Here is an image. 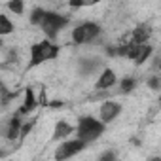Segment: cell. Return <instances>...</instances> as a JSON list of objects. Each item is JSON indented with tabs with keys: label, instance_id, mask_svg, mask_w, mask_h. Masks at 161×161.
<instances>
[{
	"label": "cell",
	"instance_id": "2",
	"mask_svg": "<svg viewBox=\"0 0 161 161\" xmlns=\"http://www.w3.org/2000/svg\"><path fill=\"white\" fill-rule=\"evenodd\" d=\"M59 55V46H55L51 40H40L31 47V66H38L46 61H51Z\"/></svg>",
	"mask_w": 161,
	"mask_h": 161
},
{
	"label": "cell",
	"instance_id": "15",
	"mask_svg": "<svg viewBox=\"0 0 161 161\" xmlns=\"http://www.w3.org/2000/svg\"><path fill=\"white\" fill-rule=\"evenodd\" d=\"M136 86V80L135 78H123L121 84H119V93H131Z\"/></svg>",
	"mask_w": 161,
	"mask_h": 161
},
{
	"label": "cell",
	"instance_id": "11",
	"mask_svg": "<svg viewBox=\"0 0 161 161\" xmlns=\"http://www.w3.org/2000/svg\"><path fill=\"white\" fill-rule=\"evenodd\" d=\"M21 131H23V121H21L19 114H15V116L10 119L8 127H6V138H8V140H15L17 136H21Z\"/></svg>",
	"mask_w": 161,
	"mask_h": 161
},
{
	"label": "cell",
	"instance_id": "18",
	"mask_svg": "<svg viewBox=\"0 0 161 161\" xmlns=\"http://www.w3.org/2000/svg\"><path fill=\"white\" fill-rule=\"evenodd\" d=\"M97 161H118V155H116L114 150H106L97 157Z\"/></svg>",
	"mask_w": 161,
	"mask_h": 161
},
{
	"label": "cell",
	"instance_id": "17",
	"mask_svg": "<svg viewBox=\"0 0 161 161\" xmlns=\"http://www.w3.org/2000/svg\"><path fill=\"white\" fill-rule=\"evenodd\" d=\"M6 6H8V10H10V12H14L15 15H21V14H23V10H25V4L21 2V0H12V2H8Z\"/></svg>",
	"mask_w": 161,
	"mask_h": 161
},
{
	"label": "cell",
	"instance_id": "1",
	"mask_svg": "<svg viewBox=\"0 0 161 161\" xmlns=\"http://www.w3.org/2000/svg\"><path fill=\"white\" fill-rule=\"evenodd\" d=\"M104 129H106V123H103L101 119H97L93 116H82L76 125V138L89 144V142L97 140L104 133Z\"/></svg>",
	"mask_w": 161,
	"mask_h": 161
},
{
	"label": "cell",
	"instance_id": "8",
	"mask_svg": "<svg viewBox=\"0 0 161 161\" xmlns=\"http://www.w3.org/2000/svg\"><path fill=\"white\" fill-rule=\"evenodd\" d=\"M116 82H118V76H116V72L112 70V68H103L101 70V76H99V80H97V89H110V87H114L116 86Z\"/></svg>",
	"mask_w": 161,
	"mask_h": 161
},
{
	"label": "cell",
	"instance_id": "6",
	"mask_svg": "<svg viewBox=\"0 0 161 161\" xmlns=\"http://www.w3.org/2000/svg\"><path fill=\"white\" fill-rule=\"evenodd\" d=\"M121 112V104L116 103V101H104L101 104V110H99V119L103 123H110L112 119H116Z\"/></svg>",
	"mask_w": 161,
	"mask_h": 161
},
{
	"label": "cell",
	"instance_id": "9",
	"mask_svg": "<svg viewBox=\"0 0 161 161\" xmlns=\"http://www.w3.org/2000/svg\"><path fill=\"white\" fill-rule=\"evenodd\" d=\"M36 104H38V101H36V97H34V91L29 87V89H25V99H23V104L19 106L17 114H19V116H27V114H31V112L36 108Z\"/></svg>",
	"mask_w": 161,
	"mask_h": 161
},
{
	"label": "cell",
	"instance_id": "21",
	"mask_svg": "<svg viewBox=\"0 0 161 161\" xmlns=\"http://www.w3.org/2000/svg\"><path fill=\"white\" fill-rule=\"evenodd\" d=\"M150 161H161V157H152Z\"/></svg>",
	"mask_w": 161,
	"mask_h": 161
},
{
	"label": "cell",
	"instance_id": "16",
	"mask_svg": "<svg viewBox=\"0 0 161 161\" xmlns=\"http://www.w3.org/2000/svg\"><path fill=\"white\" fill-rule=\"evenodd\" d=\"M44 15H46V10H44V8H34V10L31 12V23L36 25V27H40Z\"/></svg>",
	"mask_w": 161,
	"mask_h": 161
},
{
	"label": "cell",
	"instance_id": "3",
	"mask_svg": "<svg viewBox=\"0 0 161 161\" xmlns=\"http://www.w3.org/2000/svg\"><path fill=\"white\" fill-rule=\"evenodd\" d=\"M68 17L66 15H61V14H57V12H47L46 10V15H44V19H42V23H40V29H42V32L47 36V40H53V38H57V34H59V31H63L66 25H68Z\"/></svg>",
	"mask_w": 161,
	"mask_h": 161
},
{
	"label": "cell",
	"instance_id": "7",
	"mask_svg": "<svg viewBox=\"0 0 161 161\" xmlns=\"http://www.w3.org/2000/svg\"><path fill=\"white\" fill-rule=\"evenodd\" d=\"M150 55H152V46H150V44L136 46V44H131V42H129V53H127V59L135 61L136 64H142Z\"/></svg>",
	"mask_w": 161,
	"mask_h": 161
},
{
	"label": "cell",
	"instance_id": "10",
	"mask_svg": "<svg viewBox=\"0 0 161 161\" xmlns=\"http://www.w3.org/2000/svg\"><path fill=\"white\" fill-rule=\"evenodd\" d=\"M72 133H76V127L74 125H70L68 121H57L55 123V129H53V140H64L66 136H70Z\"/></svg>",
	"mask_w": 161,
	"mask_h": 161
},
{
	"label": "cell",
	"instance_id": "13",
	"mask_svg": "<svg viewBox=\"0 0 161 161\" xmlns=\"http://www.w3.org/2000/svg\"><path fill=\"white\" fill-rule=\"evenodd\" d=\"M99 66H101V61L99 59H82V61H80V72H82L84 76L93 74Z\"/></svg>",
	"mask_w": 161,
	"mask_h": 161
},
{
	"label": "cell",
	"instance_id": "12",
	"mask_svg": "<svg viewBox=\"0 0 161 161\" xmlns=\"http://www.w3.org/2000/svg\"><path fill=\"white\" fill-rule=\"evenodd\" d=\"M150 31L146 27H136L133 31V38H131V44H136V46H142V44H148V38H150Z\"/></svg>",
	"mask_w": 161,
	"mask_h": 161
},
{
	"label": "cell",
	"instance_id": "23",
	"mask_svg": "<svg viewBox=\"0 0 161 161\" xmlns=\"http://www.w3.org/2000/svg\"><path fill=\"white\" fill-rule=\"evenodd\" d=\"M159 103H161V97H159Z\"/></svg>",
	"mask_w": 161,
	"mask_h": 161
},
{
	"label": "cell",
	"instance_id": "20",
	"mask_svg": "<svg viewBox=\"0 0 161 161\" xmlns=\"http://www.w3.org/2000/svg\"><path fill=\"white\" fill-rule=\"evenodd\" d=\"M70 6H72V8H82V6H86V2H80V0H74V2H70Z\"/></svg>",
	"mask_w": 161,
	"mask_h": 161
},
{
	"label": "cell",
	"instance_id": "19",
	"mask_svg": "<svg viewBox=\"0 0 161 161\" xmlns=\"http://www.w3.org/2000/svg\"><path fill=\"white\" fill-rule=\"evenodd\" d=\"M148 87H150L152 91H159V89H161V76H152V78L148 80Z\"/></svg>",
	"mask_w": 161,
	"mask_h": 161
},
{
	"label": "cell",
	"instance_id": "14",
	"mask_svg": "<svg viewBox=\"0 0 161 161\" xmlns=\"http://www.w3.org/2000/svg\"><path fill=\"white\" fill-rule=\"evenodd\" d=\"M10 32H14V23L8 19L6 14H0V34L6 36V34H10Z\"/></svg>",
	"mask_w": 161,
	"mask_h": 161
},
{
	"label": "cell",
	"instance_id": "22",
	"mask_svg": "<svg viewBox=\"0 0 161 161\" xmlns=\"http://www.w3.org/2000/svg\"><path fill=\"white\" fill-rule=\"evenodd\" d=\"M159 76H161V61H159Z\"/></svg>",
	"mask_w": 161,
	"mask_h": 161
},
{
	"label": "cell",
	"instance_id": "4",
	"mask_svg": "<svg viewBox=\"0 0 161 161\" xmlns=\"http://www.w3.org/2000/svg\"><path fill=\"white\" fill-rule=\"evenodd\" d=\"M99 34H101V27L93 21H86L72 31V42L74 44H89Z\"/></svg>",
	"mask_w": 161,
	"mask_h": 161
},
{
	"label": "cell",
	"instance_id": "5",
	"mask_svg": "<svg viewBox=\"0 0 161 161\" xmlns=\"http://www.w3.org/2000/svg\"><path fill=\"white\" fill-rule=\"evenodd\" d=\"M86 142L82 140H78V138H70V140H63L57 150H55V161H66L74 155H78L80 152H84L86 150Z\"/></svg>",
	"mask_w": 161,
	"mask_h": 161
}]
</instances>
